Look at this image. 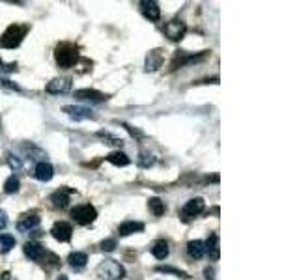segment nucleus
<instances>
[{
    "label": "nucleus",
    "instance_id": "obj_33",
    "mask_svg": "<svg viewBox=\"0 0 299 280\" xmlns=\"http://www.w3.org/2000/svg\"><path fill=\"white\" fill-rule=\"evenodd\" d=\"M0 84H2V86H6V88H11V90H19L17 84H11L9 81H0Z\"/></svg>",
    "mask_w": 299,
    "mask_h": 280
},
{
    "label": "nucleus",
    "instance_id": "obj_1",
    "mask_svg": "<svg viewBox=\"0 0 299 280\" xmlns=\"http://www.w3.org/2000/svg\"><path fill=\"white\" fill-rule=\"evenodd\" d=\"M55 58L60 67H71L79 60V49L71 43H60L55 51Z\"/></svg>",
    "mask_w": 299,
    "mask_h": 280
},
{
    "label": "nucleus",
    "instance_id": "obj_13",
    "mask_svg": "<svg viewBox=\"0 0 299 280\" xmlns=\"http://www.w3.org/2000/svg\"><path fill=\"white\" fill-rule=\"evenodd\" d=\"M34 174L39 181H51L53 176H55V168L51 163H47V161H41V163H37L36 165V170H34Z\"/></svg>",
    "mask_w": 299,
    "mask_h": 280
},
{
    "label": "nucleus",
    "instance_id": "obj_9",
    "mask_svg": "<svg viewBox=\"0 0 299 280\" xmlns=\"http://www.w3.org/2000/svg\"><path fill=\"white\" fill-rule=\"evenodd\" d=\"M75 97H77V99H83V101H90V103H103L109 99V95L97 92V90H88V88L77 90V92H75Z\"/></svg>",
    "mask_w": 299,
    "mask_h": 280
},
{
    "label": "nucleus",
    "instance_id": "obj_21",
    "mask_svg": "<svg viewBox=\"0 0 299 280\" xmlns=\"http://www.w3.org/2000/svg\"><path fill=\"white\" fill-rule=\"evenodd\" d=\"M67 261H69V265L73 269H83L84 265H86V261H88V256L84 252H71L67 256Z\"/></svg>",
    "mask_w": 299,
    "mask_h": 280
},
{
    "label": "nucleus",
    "instance_id": "obj_10",
    "mask_svg": "<svg viewBox=\"0 0 299 280\" xmlns=\"http://www.w3.org/2000/svg\"><path fill=\"white\" fill-rule=\"evenodd\" d=\"M73 193H75L73 189L60 187L58 191H55V193H53V196H51V202H53V205H55V207H65V205L69 204V196L73 195Z\"/></svg>",
    "mask_w": 299,
    "mask_h": 280
},
{
    "label": "nucleus",
    "instance_id": "obj_27",
    "mask_svg": "<svg viewBox=\"0 0 299 280\" xmlns=\"http://www.w3.org/2000/svg\"><path fill=\"white\" fill-rule=\"evenodd\" d=\"M97 135H99V137H101L103 140H107V144H112V146H118V148H120L121 144H123V142H121V139H118V137H112L111 133H97Z\"/></svg>",
    "mask_w": 299,
    "mask_h": 280
},
{
    "label": "nucleus",
    "instance_id": "obj_8",
    "mask_svg": "<svg viewBox=\"0 0 299 280\" xmlns=\"http://www.w3.org/2000/svg\"><path fill=\"white\" fill-rule=\"evenodd\" d=\"M51 233H53V237H55L56 241L60 243H65L71 239V235H73V228H71V224L67 223H56L53 228H51Z\"/></svg>",
    "mask_w": 299,
    "mask_h": 280
},
{
    "label": "nucleus",
    "instance_id": "obj_34",
    "mask_svg": "<svg viewBox=\"0 0 299 280\" xmlns=\"http://www.w3.org/2000/svg\"><path fill=\"white\" fill-rule=\"evenodd\" d=\"M0 280H11V275H9V273H2V275H0Z\"/></svg>",
    "mask_w": 299,
    "mask_h": 280
},
{
    "label": "nucleus",
    "instance_id": "obj_22",
    "mask_svg": "<svg viewBox=\"0 0 299 280\" xmlns=\"http://www.w3.org/2000/svg\"><path fill=\"white\" fill-rule=\"evenodd\" d=\"M168 243L167 241H155V245L151 247V254H153V258H157V260H165L168 256Z\"/></svg>",
    "mask_w": 299,
    "mask_h": 280
},
{
    "label": "nucleus",
    "instance_id": "obj_7",
    "mask_svg": "<svg viewBox=\"0 0 299 280\" xmlns=\"http://www.w3.org/2000/svg\"><path fill=\"white\" fill-rule=\"evenodd\" d=\"M202 211H204V200H202V198H191V200L183 205L181 217H183V221H189V219H195L196 215H200Z\"/></svg>",
    "mask_w": 299,
    "mask_h": 280
},
{
    "label": "nucleus",
    "instance_id": "obj_15",
    "mask_svg": "<svg viewBox=\"0 0 299 280\" xmlns=\"http://www.w3.org/2000/svg\"><path fill=\"white\" fill-rule=\"evenodd\" d=\"M142 13L144 17L150 19V21H159L161 19V9H159V4L153 2V0H144L142 4Z\"/></svg>",
    "mask_w": 299,
    "mask_h": 280
},
{
    "label": "nucleus",
    "instance_id": "obj_11",
    "mask_svg": "<svg viewBox=\"0 0 299 280\" xmlns=\"http://www.w3.org/2000/svg\"><path fill=\"white\" fill-rule=\"evenodd\" d=\"M39 223H41V219H39L37 215H23L17 223V230L19 232H23V233L32 232L34 228L39 226Z\"/></svg>",
    "mask_w": 299,
    "mask_h": 280
},
{
    "label": "nucleus",
    "instance_id": "obj_18",
    "mask_svg": "<svg viewBox=\"0 0 299 280\" xmlns=\"http://www.w3.org/2000/svg\"><path fill=\"white\" fill-rule=\"evenodd\" d=\"M204 245H206V252L209 254V258L213 261L219 260V235H217V233H211L209 239H208Z\"/></svg>",
    "mask_w": 299,
    "mask_h": 280
},
{
    "label": "nucleus",
    "instance_id": "obj_16",
    "mask_svg": "<svg viewBox=\"0 0 299 280\" xmlns=\"http://www.w3.org/2000/svg\"><path fill=\"white\" fill-rule=\"evenodd\" d=\"M187 254H189L191 258H195V260H200V258L206 254L204 241H200V239H193V241H189L187 243Z\"/></svg>",
    "mask_w": 299,
    "mask_h": 280
},
{
    "label": "nucleus",
    "instance_id": "obj_6",
    "mask_svg": "<svg viewBox=\"0 0 299 280\" xmlns=\"http://www.w3.org/2000/svg\"><path fill=\"white\" fill-rule=\"evenodd\" d=\"M64 112L75 121L93 120V118H95V114H93L90 109H86V107H79V105H67V107H64Z\"/></svg>",
    "mask_w": 299,
    "mask_h": 280
},
{
    "label": "nucleus",
    "instance_id": "obj_30",
    "mask_svg": "<svg viewBox=\"0 0 299 280\" xmlns=\"http://www.w3.org/2000/svg\"><path fill=\"white\" fill-rule=\"evenodd\" d=\"M8 163H9V167L13 168V170H19L21 168V161L19 159H15V155H8Z\"/></svg>",
    "mask_w": 299,
    "mask_h": 280
},
{
    "label": "nucleus",
    "instance_id": "obj_12",
    "mask_svg": "<svg viewBox=\"0 0 299 280\" xmlns=\"http://www.w3.org/2000/svg\"><path fill=\"white\" fill-rule=\"evenodd\" d=\"M23 252H25V256H27V258H30V260H34V261L41 260V258H43V254H45L43 247L36 241L25 243V245H23Z\"/></svg>",
    "mask_w": 299,
    "mask_h": 280
},
{
    "label": "nucleus",
    "instance_id": "obj_29",
    "mask_svg": "<svg viewBox=\"0 0 299 280\" xmlns=\"http://www.w3.org/2000/svg\"><path fill=\"white\" fill-rule=\"evenodd\" d=\"M101 249L105 252H112L114 251V249H116V239H105V241L101 243Z\"/></svg>",
    "mask_w": 299,
    "mask_h": 280
},
{
    "label": "nucleus",
    "instance_id": "obj_14",
    "mask_svg": "<svg viewBox=\"0 0 299 280\" xmlns=\"http://www.w3.org/2000/svg\"><path fill=\"white\" fill-rule=\"evenodd\" d=\"M71 90V79H55L47 84L49 93H67Z\"/></svg>",
    "mask_w": 299,
    "mask_h": 280
},
{
    "label": "nucleus",
    "instance_id": "obj_20",
    "mask_svg": "<svg viewBox=\"0 0 299 280\" xmlns=\"http://www.w3.org/2000/svg\"><path fill=\"white\" fill-rule=\"evenodd\" d=\"M107 161H109L111 165H114V167H127V165L131 163V159L127 157L123 151H120V149L109 153V155H107Z\"/></svg>",
    "mask_w": 299,
    "mask_h": 280
},
{
    "label": "nucleus",
    "instance_id": "obj_25",
    "mask_svg": "<svg viewBox=\"0 0 299 280\" xmlns=\"http://www.w3.org/2000/svg\"><path fill=\"white\" fill-rule=\"evenodd\" d=\"M19 191V177L13 174V176H9L6 179V183H4V193H8V195H13V193H17Z\"/></svg>",
    "mask_w": 299,
    "mask_h": 280
},
{
    "label": "nucleus",
    "instance_id": "obj_28",
    "mask_svg": "<svg viewBox=\"0 0 299 280\" xmlns=\"http://www.w3.org/2000/svg\"><path fill=\"white\" fill-rule=\"evenodd\" d=\"M153 161H155V159L151 157V155H148V153H142V155H140V159H139V165H140V167H144V168H148V167H151V165H153Z\"/></svg>",
    "mask_w": 299,
    "mask_h": 280
},
{
    "label": "nucleus",
    "instance_id": "obj_31",
    "mask_svg": "<svg viewBox=\"0 0 299 280\" xmlns=\"http://www.w3.org/2000/svg\"><path fill=\"white\" fill-rule=\"evenodd\" d=\"M6 224H8V215H6V211L0 209V230H4Z\"/></svg>",
    "mask_w": 299,
    "mask_h": 280
},
{
    "label": "nucleus",
    "instance_id": "obj_35",
    "mask_svg": "<svg viewBox=\"0 0 299 280\" xmlns=\"http://www.w3.org/2000/svg\"><path fill=\"white\" fill-rule=\"evenodd\" d=\"M58 280H67V277H65V275H60V277H58Z\"/></svg>",
    "mask_w": 299,
    "mask_h": 280
},
{
    "label": "nucleus",
    "instance_id": "obj_2",
    "mask_svg": "<svg viewBox=\"0 0 299 280\" xmlns=\"http://www.w3.org/2000/svg\"><path fill=\"white\" fill-rule=\"evenodd\" d=\"M97 277L101 280H121L125 277V269L118 261L105 260L97 265Z\"/></svg>",
    "mask_w": 299,
    "mask_h": 280
},
{
    "label": "nucleus",
    "instance_id": "obj_3",
    "mask_svg": "<svg viewBox=\"0 0 299 280\" xmlns=\"http://www.w3.org/2000/svg\"><path fill=\"white\" fill-rule=\"evenodd\" d=\"M25 34H27V27L11 25V27L6 28V32L0 36V47H4V49H15V47L21 45Z\"/></svg>",
    "mask_w": 299,
    "mask_h": 280
},
{
    "label": "nucleus",
    "instance_id": "obj_19",
    "mask_svg": "<svg viewBox=\"0 0 299 280\" xmlns=\"http://www.w3.org/2000/svg\"><path fill=\"white\" fill-rule=\"evenodd\" d=\"M161 64H163V55H161V51H159V49L151 51L148 55V58H146V69H148V71H155V69L161 67Z\"/></svg>",
    "mask_w": 299,
    "mask_h": 280
},
{
    "label": "nucleus",
    "instance_id": "obj_32",
    "mask_svg": "<svg viewBox=\"0 0 299 280\" xmlns=\"http://www.w3.org/2000/svg\"><path fill=\"white\" fill-rule=\"evenodd\" d=\"M204 275H206V280H215V279H213V275H215L213 267H206V269H204Z\"/></svg>",
    "mask_w": 299,
    "mask_h": 280
},
{
    "label": "nucleus",
    "instance_id": "obj_24",
    "mask_svg": "<svg viewBox=\"0 0 299 280\" xmlns=\"http://www.w3.org/2000/svg\"><path fill=\"white\" fill-rule=\"evenodd\" d=\"M15 247V237L9 233H0V254H6Z\"/></svg>",
    "mask_w": 299,
    "mask_h": 280
},
{
    "label": "nucleus",
    "instance_id": "obj_5",
    "mask_svg": "<svg viewBox=\"0 0 299 280\" xmlns=\"http://www.w3.org/2000/svg\"><path fill=\"white\" fill-rule=\"evenodd\" d=\"M163 30H165V36H167L168 39H172V41H181L187 34V25L183 23V21L174 19V21L167 23Z\"/></svg>",
    "mask_w": 299,
    "mask_h": 280
},
{
    "label": "nucleus",
    "instance_id": "obj_17",
    "mask_svg": "<svg viewBox=\"0 0 299 280\" xmlns=\"http://www.w3.org/2000/svg\"><path fill=\"white\" fill-rule=\"evenodd\" d=\"M142 230H144V224H142V223H137V221H125V223L120 224V228H118V233L125 237V235L142 232Z\"/></svg>",
    "mask_w": 299,
    "mask_h": 280
},
{
    "label": "nucleus",
    "instance_id": "obj_26",
    "mask_svg": "<svg viewBox=\"0 0 299 280\" xmlns=\"http://www.w3.org/2000/svg\"><path fill=\"white\" fill-rule=\"evenodd\" d=\"M157 271L159 273H172V275L181 277V279H189V275H187V273H183V271H179V269H174V267H168V265H159Z\"/></svg>",
    "mask_w": 299,
    "mask_h": 280
},
{
    "label": "nucleus",
    "instance_id": "obj_4",
    "mask_svg": "<svg viewBox=\"0 0 299 280\" xmlns=\"http://www.w3.org/2000/svg\"><path fill=\"white\" fill-rule=\"evenodd\" d=\"M95 217H97V211H95V207L90 204L77 205V207L71 209V219H73L77 224H81V226H86V224L93 223Z\"/></svg>",
    "mask_w": 299,
    "mask_h": 280
},
{
    "label": "nucleus",
    "instance_id": "obj_23",
    "mask_svg": "<svg viewBox=\"0 0 299 280\" xmlns=\"http://www.w3.org/2000/svg\"><path fill=\"white\" fill-rule=\"evenodd\" d=\"M148 207H150V211L155 215V217H161V215H165V211H167V207H165V202H163L161 198H150V200H148Z\"/></svg>",
    "mask_w": 299,
    "mask_h": 280
}]
</instances>
